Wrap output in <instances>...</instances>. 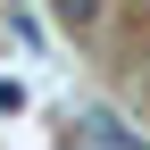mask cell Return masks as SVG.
Segmentation results:
<instances>
[{"instance_id":"cell-1","label":"cell","mask_w":150,"mask_h":150,"mask_svg":"<svg viewBox=\"0 0 150 150\" xmlns=\"http://www.w3.org/2000/svg\"><path fill=\"white\" fill-rule=\"evenodd\" d=\"M59 25L67 33H92V25H100V0H59Z\"/></svg>"}]
</instances>
